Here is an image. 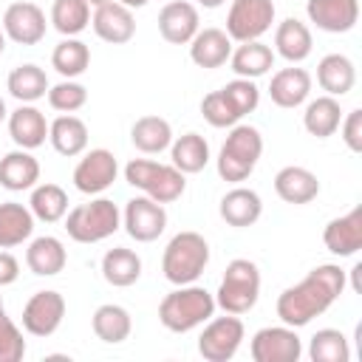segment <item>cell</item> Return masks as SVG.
<instances>
[{
  "label": "cell",
  "mask_w": 362,
  "mask_h": 362,
  "mask_svg": "<svg viewBox=\"0 0 362 362\" xmlns=\"http://www.w3.org/2000/svg\"><path fill=\"white\" fill-rule=\"evenodd\" d=\"M345 291V272L334 263H322L311 269L297 286H288L277 297V317L283 325L303 328L314 317L325 314L328 305Z\"/></svg>",
  "instance_id": "6da1fadb"
},
{
  "label": "cell",
  "mask_w": 362,
  "mask_h": 362,
  "mask_svg": "<svg viewBox=\"0 0 362 362\" xmlns=\"http://www.w3.org/2000/svg\"><path fill=\"white\" fill-rule=\"evenodd\" d=\"M215 297L195 283L178 286L175 291L164 294V300L158 303V322L173 331V334H187L198 325H204L206 320H212L215 314Z\"/></svg>",
  "instance_id": "7a4b0ae2"
},
{
  "label": "cell",
  "mask_w": 362,
  "mask_h": 362,
  "mask_svg": "<svg viewBox=\"0 0 362 362\" xmlns=\"http://www.w3.org/2000/svg\"><path fill=\"white\" fill-rule=\"evenodd\" d=\"M209 263V243L198 232H178L161 255V272L173 286L195 283Z\"/></svg>",
  "instance_id": "3957f363"
},
{
  "label": "cell",
  "mask_w": 362,
  "mask_h": 362,
  "mask_svg": "<svg viewBox=\"0 0 362 362\" xmlns=\"http://www.w3.org/2000/svg\"><path fill=\"white\" fill-rule=\"evenodd\" d=\"M260 153H263L260 130L252 124H232V130L218 153V175L232 184L246 181L252 175Z\"/></svg>",
  "instance_id": "277c9868"
},
{
  "label": "cell",
  "mask_w": 362,
  "mask_h": 362,
  "mask_svg": "<svg viewBox=\"0 0 362 362\" xmlns=\"http://www.w3.org/2000/svg\"><path fill=\"white\" fill-rule=\"evenodd\" d=\"M124 181L130 187L141 189L147 198H153L158 204H173L187 189V178H184L181 170H175L173 164L150 161V158H133V161H127Z\"/></svg>",
  "instance_id": "5b68a950"
},
{
  "label": "cell",
  "mask_w": 362,
  "mask_h": 362,
  "mask_svg": "<svg viewBox=\"0 0 362 362\" xmlns=\"http://www.w3.org/2000/svg\"><path fill=\"white\" fill-rule=\"evenodd\" d=\"M122 226V212L110 198H93L65 212V232L76 243H99Z\"/></svg>",
  "instance_id": "8992f818"
},
{
  "label": "cell",
  "mask_w": 362,
  "mask_h": 362,
  "mask_svg": "<svg viewBox=\"0 0 362 362\" xmlns=\"http://www.w3.org/2000/svg\"><path fill=\"white\" fill-rule=\"evenodd\" d=\"M257 297H260V269L246 257H235L223 272V280L215 294V305L223 308L226 314L240 317L255 308Z\"/></svg>",
  "instance_id": "52a82bcc"
},
{
  "label": "cell",
  "mask_w": 362,
  "mask_h": 362,
  "mask_svg": "<svg viewBox=\"0 0 362 362\" xmlns=\"http://www.w3.org/2000/svg\"><path fill=\"white\" fill-rule=\"evenodd\" d=\"M243 337H246V328L238 320V314L206 320V325L198 337V354L206 362H229L238 354Z\"/></svg>",
  "instance_id": "ba28073f"
},
{
  "label": "cell",
  "mask_w": 362,
  "mask_h": 362,
  "mask_svg": "<svg viewBox=\"0 0 362 362\" xmlns=\"http://www.w3.org/2000/svg\"><path fill=\"white\" fill-rule=\"evenodd\" d=\"M274 23L272 0H232L226 14V37L235 42L260 40Z\"/></svg>",
  "instance_id": "9c48e42d"
},
{
  "label": "cell",
  "mask_w": 362,
  "mask_h": 362,
  "mask_svg": "<svg viewBox=\"0 0 362 362\" xmlns=\"http://www.w3.org/2000/svg\"><path fill=\"white\" fill-rule=\"evenodd\" d=\"M249 354L255 362H297L303 356V339L291 325H269L252 337Z\"/></svg>",
  "instance_id": "30bf717a"
},
{
  "label": "cell",
  "mask_w": 362,
  "mask_h": 362,
  "mask_svg": "<svg viewBox=\"0 0 362 362\" xmlns=\"http://www.w3.org/2000/svg\"><path fill=\"white\" fill-rule=\"evenodd\" d=\"M122 226L133 240L153 243L167 229V209H164V204H158L147 195H136L127 201V206L122 212Z\"/></svg>",
  "instance_id": "8fae6325"
},
{
  "label": "cell",
  "mask_w": 362,
  "mask_h": 362,
  "mask_svg": "<svg viewBox=\"0 0 362 362\" xmlns=\"http://www.w3.org/2000/svg\"><path fill=\"white\" fill-rule=\"evenodd\" d=\"M65 317V297L54 288L37 291L23 305V328L31 337H51Z\"/></svg>",
  "instance_id": "7c38bea8"
},
{
  "label": "cell",
  "mask_w": 362,
  "mask_h": 362,
  "mask_svg": "<svg viewBox=\"0 0 362 362\" xmlns=\"http://www.w3.org/2000/svg\"><path fill=\"white\" fill-rule=\"evenodd\" d=\"M116 173H119L116 156L105 147H96L85 153L82 161L74 167V187L85 195H99L116 181Z\"/></svg>",
  "instance_id": "4fadbf2b"
},
{
  "label": "cell",
  "mask_w": 362,
  "mask_h": 362,
  "mask_svg": "<svg viewBox=\"0 0 362 362\" xmlns=\"http://www.w3.org/2000/svg\"><path fill=\"white\" fill-rule=\"evenodd\" d=\"M45 11L28 0L11 3L3 14V31L17 45H37L45 37Z\"/></svg>",
  "instance_id": "5bb4252c"
},
{
  "label": "cell",
  "mask_w": 362,
  "mask_h": 362,
  "mask_svg": "<svg viewBox=\"0 0 362 362\" xmlns=\"http://www.w3.org/2000/svg\"><path fill=\"white\" fill-rule=\"evenodd\" d=\"M90 25H93L96 37L110 42V45H124L136 34L133 11L127 6H122V3H116V0H107V3L96 6L93 17H90Z\"/></svg>",
  "instance_id": "9a60e30c"
},
{
  "label": "cell",
  "mask_w": 362,
  "mask_h": 362,
  "mask_svg": "<svg viewBox=\"0 0 362 362\" xmlns=\"http://www.w3.org/2000/svg\"><path fill=\"white\" fill-rule=\"evenodd\" d=\"M305 14L317 28L345 34L359 23V0H308Z\"/></svg>",
  "instance_id": "2e32d148"
},
{
  "label": "cell",
  "mask_w": 362,
  "mask_h": 362,
  "mask_svg": "<svg viewBox=\"0 0 362 362\" xmlns=\"http://www.w3.org/2000/svg\"><path fill=\"white\" fill-rule=\"evenodd\" d=\"M198 8L189 0H167L158 11V34L173 45H187L198 34Z\"/></svg>",
  "instance_id": "e0dca14e"
},
{
  "label": "cell",
  "mask_w": 362,
  "mask_h": 362,
  "mask_svg": "<svg viewBox=\"0 0 362 362\" xmlns=\"http://www.w3.org/2000/svg\"><path fill=\"white\" fill-rule=\"evenodd\" d=\"M322 243L337 257H351L362 249V206L351 209L342 218H334L322 229Z\"/></svg>",
  "instance_id": "ac0fdd59"
},
{
  "label": "cell",
  "mask_w": 362,
  "mask_h": 362,
  "mask_svg": "<svg viewBox=\"0 0 362 362\" xmlns=\"http://www.w3.org/2000/svg\"><path fill=\"white\" fill-rule=\"evenodd\" d=\"M187 45H189V59L198 68H221L229 62L232 54V40L226 37L223 28H198V34Z\"/></svg>",
  "instance_id": "d6986e66"
},
{
  "label": "cell",
  "mask_w": 362,
  "mask_h": 362,
  "mask_svg": "<svg viewBox=\"0 0 362 362\" xmlns=\"http://www.w3.org/2000/svg\"><path fill=\"white\" fill-rule=\"evenodd\" d=\"M311 93V76L305 68H280L269 82V96L277 107H300Z\"/></svg>",
  "instance_id": "ffe728a7"
},
{
  "label": "cell",
  "mask_w": 362,
  "mask_h": 362,
  "mask_svg": "<svg viewBox=\"0 0 362 362\" xmlns=\"http://www.w3.org/2000/svg\"><path fill=\"white\" fill-rule=\"evenodd\" d=\"M8 136L23 150H34V147L45 144L48 122H45L42 110H37L34 105H20L17 110H11L8 113Z\"/></svg>",
  "instance_id": "44dd1931"
},
{
  "label": "cell",
  "mask_w": 362,
  "mask_h": 362,
  "mask_svg": "<svg viewBox=\"0 0 362 362\" xmlns=\"http://www.w3.org/2000/svg\"><path fill=\"white\" fill-rule=\"evenodd\" d=\"M40 181V161L31 156V150H11L0 158V187L11 189V192H23L37 187Z\"/></svg>",
  "instance_id": "7402d4cb"
},
{
  "label": "cell",
  "mask_w": 362,
  "mask_h": 362,
  "mask_svg": "<svg viewBox=\"0 0 362 362\" xmlns=\"http://www.w3.org/2000/svg\"><path fill=\"white\" fill-rule=\"evenodd\" d=\"M274 192L286 201V204H308L320 195V181L311 170L305 167H283L277 175H274Z\"/></svg>",
  "instance_id": "603a6c76"
},
{
  "label": "cell",
  "mask_w": 362,
  "mask_h": 362,
  "mask_svg": "<svg viewBox=\"0 0 362 362\" xmlns=\"http://www.w3.org/2000/svg\"><path fill=\"white\" fill-rule=\"evenodd\" d=\"M68 263V252L62 246L59 238L54 235H42V238H34L25 249V266L40 274V277H54L65 269Z\"/></svg>",
  "instance_id": "cb8c5ba5"
},
{
  "label": "cell",
  "mask_w": 362,
  "mask_h": 362,
  "mask_svg": "<svg viewBox=\"0 0 362 362\" xmlns=\"http://www.w3.org/2000/svg\"><path fill=\"white\" fill-rule=\"evenodd\" d=\"M48 141L59 156L74 158L88 147V124L74 113H62L48 124Z\"/></svg>",
  "instance_id": "d4e9b609"
},
{
  "label": "cell",
  "mask_w": 362,
  "mask_h": 362,
  "mask_svg": "<svg viewBox=\"0 0 362 362\" xmlns=\"http://www.w3.org/2000/svg\"><path fill=\"white\" fill-rule=\"evenodd\" d=\"M263 212V201L255 189H246V187H235L229 189L223 198H221V218L235 226V229H243V226H252L257 223Z\"/></svg>",
  "instance_id": "484cf974"
},
{
  "label": "cell",
  "mask_w": 362,
  "mask_h": 362,
  "mask_svg": "<svg viewBox=\"0 0 362 362\" xmlns=\"http://www.w3.org/2000/svg\"><path fill=\"white\" fill-rule=\"evenodd\" d=\"M311 31L305 23H300L297 17H286L277 28H274V51L286 59V62H303L311 54Z\"/></svg>",
  "instance_id": "4316f807"
},
{
  "label": "cell",
  "mask_w": 362,
  "mask_h": 362,
  "mask_svg": "<svg viewBox=\"0 0 362 362\" xmlns=\"http://www.w3.org/2000/svg\"><path fill=\"white\" fill-rule=\"evenodd\" d=\"M317 82L328 96H345L356 82V68L345 54H325L317 65Z\"/></svg>",
  "instance_id": "83f0119b"
},
{
  "label": "cell",
  "mask_w": 362,
  "mask_h": 362,
  "mask_svg": "<svg viewBox=\"0 0 362 362\" xmlns=\"http://www.w3.org/2000/svg\"><path fill=\"white\" fill-rule=\"evenodd\" d=\"M130 141L139 153L156 156V153H164L173 144V127L161 116H141L130 127Z\"/></svg>",
  "instance_id": "f1b7e54d"
},
{
  "label": "cell",
  "mask_w": 362,
  "mask_h": 362,
  "mask_svg": "<svg viewBox=\"0 0 362 362\" xmlns=\"http://www.w3.org/2000/svg\"><path fill=\"white\" fill-rule=\"evenodd\" d=\"M229 65L238 76L243 79H257L263 74L272 71L274 65V51L269 45H263L260 40H249V42H240L232 54H229Z\"/></svg>",
  "instance_id": "f546056e"
},
{
  "label": "cell",
  "mask_w": 362,
  "mask_h": 362,
  "mask_svg": "<svg viewBox=\"0 0 362 362\" xmlns=\"http://www.w3.org/2000/svg\"><path fill=\"white\" fill-rule=\"evenodd\" d=\"M90 328H93V334H96L102 342L119 345V342H124V339L130 337L133 320H130L127 308H122V305H116V303H105V305H99V308L93 311Z\"/></svg>",
  "instance_id": "4dcf8cb0"
},
{
  "label": "cell",
  "mask_w": 362,
  "mask_h": 362,
  "mask_svg": "<svg viewBox=\"0 0 362 362\" xmlns=\"http://www.w3.org/2000/svg\"><path fill=\"white\" fill-rule=\"evenodd\" d=\"M6 88H8V93H11L20 105H31V102L42 99L51 85H48V76H45V71H42L40 65L25 62V65H17V68L8 74Z\"/></svg>",
  "instance_id": "1f68e13d"
},
{
  "label": "cell",
  "mask_w": 362,
  "mask_h": 362,
  "mask_svg": "<svg viewBox=\"0 0 362 362\" xmlns=\"http://www.w3.org/2000/svg\"><path fill=\"white\" fill-rule=\"evenodd\" d=\"M102 277L116 288H127L141 277V257L124 246L107 249L102 257Z\"/></svg>",
  "instance_id": "d6a6232c"
},
{
  "label": "cell",
  "mask_w": 362,
  "mask_h": 362,
  "mask_svg": "<svg viewBox=\"0 0 362 362\" xmlns=\"http://www.w3.org/2000/svg\"><path fill=\"white\" fill-rule=\"evenodd\" d=\"M339 122H342V110H339V102L337 96H317L305 105V113H303V124L311 136L317 139H328L339 130Z\"/></svg>",
  "instance_id": "836d02e7"
},
{
  "label": "cell",
  "mask_w": 362,
  "mask_h": 362,
  "mask_svg": "<svg viewBox=\"0 0 362 362\" xmlns=\"http://www.w3.org/2000/svg\"><path fill=\"white\" fill-rule=\"evenodd\" d=\"M34 232V215L28 206L6 201L0 204V249L20 246Z\"/></svg>",
  "instance_id": "e575fe53"
},
{
  "label": "cell",
  "mask_w": 362,
  "mask_h": 362,
  "mask_svg": "<svg viewBox=\"0 0 362 362\" xmlns=\"http://www.w3.org/2000/svg\"><path fill=\"white\" fill-rule=\"evenodd\" d=\"M170 158H173V167L181 170L184 175L201 173L209 161V144L201 133H184L170 144Z\"/></svg>",
  "instance_id": "d590c367"
},
{
  "label": "cell",
  "mask_w": 362,
  "mask_h": 362,
  "mask_svg": "<svg viewBox=\"0 0 362 362\" xmlns=\"http://www.w3.org/2000/svg\"><path fill=\"white\" fill-rule=\"evenodd\" d=\"M28 209L37 221L42 223H57L65 218L68 212V192L59 187V184H37L31 187V201H28Z\"/></svg>",
  "instance_id": "8d00e7d4"
},
{
  "label": "cell",
  "mask_w": 362,
  "mask_h": 362,
  "mask_svg": "<svg viewBox=\"0 0 362 362\" xmlns=\"http://www.w3.org/2000/svg\"><path fill=\"white\" fill-rule=\"evenodd\" d=\"M51 65L65 79L82 76L88 71V65H90V48L76 37H65L62 42H57V48L51 54Z\"/></svg>",
  "instance_id": "74e56055"
},
{
  "label": "cell",
  "mask_w": 362,
  "mask_h": 362,
  "mask_svg": "<svg viewBox=\"0 0 362 362\" xmlns=\"http://www.w3.org/2000/svg\"><path fill=\"white\" fill-rule=\"evenodd\" d=\"M51 23L62 37H76L90 25V6L85 0H54Z\"/></svg>",
  "instance_id": "f35d334b"
},
{
  "label": "cell",
  "mask_w": 362,
  "mask_h": 362,
  "mask_svg": "<svg viewBox=\"0 0 362 362\" xmlns=\"http://www.w3.org/2000/svg\"><path fill=\"white\" fill-rule=\"evenodd\" d=\"M308 356L314 362H348L351 359V348H348V339H345L342 331H337V328H320L311 337Z\"/></svg>",
  "instance_id": "ab89813d"
},
{
  "label": "cell",
  "mask_w": 362,
  "mask_h": 362,
  "mask_svg": "<svg viewBox=\"0 0 362 362\" xmlns=\"http://www.w3.org/2000/svg\"><path fill=\"white\" fill-rule=\"evenodd\" d=\"M221 93L226 96V102L235 107V113H238L240 119H243L246 113H252V110L260 105V90H257L255 79H243V76H238V79L226 82V85L221 88Z\"/></svg>",
  "instance_id": "60d3db41"
},
{
  "label": "cell",
  "mask_w": 362,
  "mask_h": 362,
  "mask_svg": "<svg viewBox=\"0 0 362 362\" xmlns=\"http://www.w3.org/2000/svg\"><path fill=\"white\" fill-rule=\"evenodd\" d=\"M85 102H88V88L74 79H62L59 85L48 88V105L59 113H76L79 107H85Z\"/></svg>",
  "instance_id": "b9f144b4"
},
{
  "label": "cell",
  "mask_w": 362,
  "mask_h": 362,
  "mask_svg": "<svg viewBox=\"0 0 362 362\" xmlns=\"http://www.w3.org/2000/svg\"><path fill=\"white\" fill-rule=\"evenodd\" d=\"M201 113L212 127H232L240 122V116L235 113V107L226 102V96L221 90H212L201 99Z\"/></svg>",
  "instance_id": "7bdbcfd3"
},
{
  "label": "cell",
  "mask_w": 362,
  "mask_h": 362,
  "mask_svg": "<svg viewBox=\"0 0 362 362\" xmlns=\"http://www.w3.org/2000/svg\"><path fill=\"white\" fill-rule=\"evenodd\" d=\"M23 356H25V339L20 328L11 322V317L0 311V362H20Z\"/></svg>",
  "instance_id": "ee69618b"
},
{
  "label": "cell",
  "mask_w": 362,
  "mask_h": 362,
  "mask_svg": "<svg viewBox=\"0 0 362 362\" xmlns=\"http://www.w3.org/2000/svg\"><path fill=\"white\" fill-rule=\"evenodd\" d=\"M339 127H342V141L348 144V150L362 153V110H359V107L351 110V113L339 122Z\"/></svg>",
  "instance_id": "f6af8a7d"
},
{
  "label": "cell",
  "mask_w": 362,
  "mask_h": 362,
  "mask_svg": "<svg viewBox=\"0 0 362 362\" xmlns=\"http://www.w3.org/2000/svg\"><path fill=\"white\" fill-rule=\"evenodd\" d=\"M17 277H20V263H17V257L0 249V288H3V286H11Z\"/></svg>",
  "instance_id": "bcb514c9"
},
{
  "label": "cell",
  "mask_w": 362,
  "mask_h": 362,
  "mask_svg": "<svg viewBox=\"0 0 362 362\" xmlns=\"http://www.w3.org/2000/svg\"><path fill=\"white\" fill-rule=\"evenodd\" d=\"M116 3H122V6H127L130 11H133V8H141V6H147V0H116Z\"/></svg>",
  "instance_id": "7dc6e473"
},
{
  "label": "cell",
  "mask_w": 362,
  "mask_h": 362,
  "mask_svg": "<svg viewBox=\"0 0 362 362\" xmlns=\"http://www.w3.org/2000/svg\"><path fill=\"white\" fill-rule=\"evenodd\" d=\"M198 6H204V8H218V6H223L226 0H195Z\"/></svg>",
  "instance_id": "c3c4849f"
},
{
  "label": "cell",
  "mask_w": 362,
  "mask_h": 362,
  "mask_svg": "<svg viewBox=\"0 0 362 362\" xmlns=\"http://www.w3.org/2000/svg\"><path fill=\"white\" fill-rule=\"evenodd\" d=\"M8 116V110H6V102H3V96H0V122Z\"/></svg>",
  "instance_id": "681fc988"
},
{
  "label": "cell",
  "mask_w": 362,
  "mask_h": 362,
  "mask_svg": "<svg viewBox=\"0 0 362 362\" xmlns=\"http://www.w3.org/2000/svg\"><path fill=\"white\" fill-rule=\"evenodd\" d=\"M3 48H6V31H0V54H3Z\"/></svg>",
  "instance_id": "f907efd6"
},
{
  "label": "cell",
  "mask_w": 362,
  "mask_h": 362,
  "mask_svg": "<svg viewBox=\"0 0 362 362\" xmlns=\"http://www.w3.org/2000/svg\"><path fill=\"white\" fill-rule=\"evenodd\" d=\"M85 3H88V6H93V8H96V6H102V3H107V0H85Z\"/></svg>",
  "instance_id": "816d5d0a"
},
{
  "label": "cell",
  "mask_w": 362,
  "mask_h": 362,
  "mask_svg": "<svg viewBox=\"0 0 362 362\" xmlns=\"http://www.w3.org/2000/svg\"><path fill=\"white\" fill-rule=\"evenodd\" d=\"M0 311H3V294H0Z\"/></svg>",
  "instance_id": "f5cc1de1"
}]
</instances>
